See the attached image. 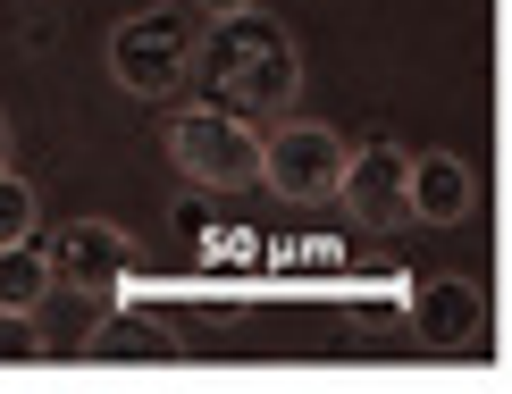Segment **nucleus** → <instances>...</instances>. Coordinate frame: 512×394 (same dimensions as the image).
Returning <instances> with one entry per match:
<instances>
[{"instance_id": "obj_2", "label": "nucleus", "mask_w": 512, "mask_h": 394, "mask_svg": "<svg viewBox=\"0 0 512 394\" xmlns=\"http://www.w3.org/2000/svg\"><path fill=\"white\" fill-rule=\"evenodd\" d=\"M194 42H202V17L194 9H135L110 26V76L118 93L135 101H168L185 76H194Z\"/></svg>"}, {"instance_id": "obj_7", "label": "nucleus", "mask_w": 512, "mask_h": 394, "mask_svg": "<svg viewBox=\"0 0 512 394\" xmlns=\"http://www.w3.org/2000/svg\"><path fill=\"white\" fill-rule=\"evenodd\" d=\"M403 311H412L420 344H437V353H479L487 344V294L471 277H429V286L403 294Z\"/></svg>"}, {"instance_id": "obj_13", "label": "nucleus", "mask_w": 512, "mask_h": 394, "mask_svg": "<svg viewBox=\"0 0 512 394\" xmlns=\"http://www.w3.org/2000/svg\"><path fill=\"white\" fill-rule=\"evenodd\" d=\"M0 168H9V118H0Z\"/></svg>"}, {"instance_id": "obj_10", "label": "nucleus", "mask_w": 512, "mask_h": 394, "mask_svg": "<svg viewBox=\"0 0 512 394\" xmlns=\"http://www.w3.org/2000/svg\"><path fill=\"white\" fill-rule=\"evenodd\" d=\"M34 218H42L34 185L17 177V168H0V244H26V235H34Z\"/></svg>"}, {"instance_id": "obj_3", "label": "nucleus", "mask_w": 512, "mask_h": 394, "mask_svg": "<svg viewBox=\"0 0 512 394\" xmlns=\"http://www.w3.org/2000/svg\"><path fill=\"white\" fill-rule=\"evenodd\" d=\"M168 160H177V177H194L210 193H236L261 177V126L219 109V101H194L168 118Z\"/></svg>"}, {"instance_id": "obj_9", "label": "nucleus", "mask_w": 512, "mask_h": 394, "mask_svg": "<svg viewBox=\"0 0 512 394\" xmlns=\"http://www.w3.org/2000/svg\"><path fill=\"white\" fill-rule=\"evenodd\" d=\"M42 302H51V260L34 252V235L0 244V311H42Z\"/></svg>"}, {"instance_id": "obj_5", "label": "nucleus", "mask_w": 512, "mask_h": 394, "mask_svg": "<svg viewBox=\"0 0 512 394\" xmlns=\"http://www.w3.org/2000/svg\"><path fill=\"white\" fill-rule=\"evenodd\" d=\"M51 286H76L84 302H118L126 277H135V235L110 227V218H76V227L51 235Z\"/></svg>"}, {"instance_id": "obj_11", "label": "nucleus", "mask_w": 512, "mask_h": 394, "mask_svg": "<svg viewBox=\"0 0 512 394\" xmlns=\"http://www.w3.org/2000/svg\"><path fill=\"white\" fill-rule=\"evenodd\" d=\"M9 361H42L34 311H0V369H9Z\"/></svg>"}, {"instance_id": "obj_8", "label": "nucleus", "mask_w": 512, "mask_h": 394, "mask_svg": "<svg viewBox=\"0 0 512 394\" xmlns=\"http://www.w3.org/2000/svg\"><path fill=\"white\" fill-rule=\"evenodd\" d=\"M403 202H412L420 227H462L471 202H479V177H471V160H454V151H420L412 177H403Z\"/></svg>"}, {"instance_id": "obj_1", "label": "nucleus", "mask_w": 512, "mask_h": 394, "mask_svg": "<svg viewBox=\"0 0 512 394\" xmlns=\"http://www.w3.org/2000/svg\"><path fill=\"white\" fill-rule=\"evenodd\" d=\"M194 76L210 84V101L236 109V118H286L294 109V84H303V51L277 17L252 0L236 17H202V42H194Z\"/></svg>"}, {"instance_id": "obj_12", "label": "nucleus", "mask_w": 512, "mask_h": 394, "mask_svg": "<svg viewBox=\"0 0 512 394\" xmlns=\"http://www.w3.org/2000/svg\"><path fill=\"white\" fill-rule=\"evenodd\" d=\"M202 17H236V9H252V0H194Z\"/></svg>"}, {"instance_id": "obj_6", "label": "nucleus", "mask_w": 512, "mask_h": 394, "mask_svg": "<svg viewBox=\"0 0 512 394\" xmlns=\"http://www.w3.org/2000/svg\"><path fill=\"white\" fill-rule=\"evenodd\" d=\"M403 177H412V151L403 143H361L345 151V177H336V202H345L370 235H395V227H412V202H403Z\"/></svg>"}, {"instance_id": "obj_4", "label": "nucleus", "mask_w": 512, "mask_h": 394, "mask_svg": "<svg viewBox=\"0 0 512 394\" xmlns=\"http://www.w3.org/2000/svg\"><path fill=\"white\" fill-rule=\"evenodd\" d=\"M345 135L328 118H277L261 135V177L277 202H336V177H345Z\"/></svg>"}]
</instances>
